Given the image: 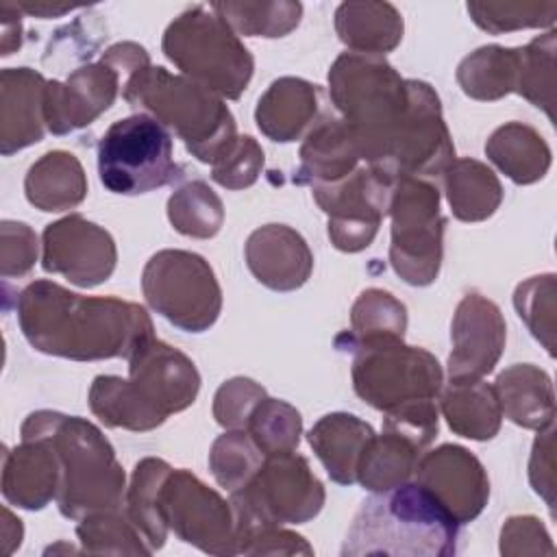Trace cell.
I'll list each match as a JSON object with an SVG mask.
<instances>
[{"label":"cell","instance_id":"52a82bcc","mask_svg":"<svg viewBox=\"0 0 557 557\" xmlns=\"http://www.w3.org/2000/svg\"><path fill=\"white\" fill-rule=\"evenodd\" d=\"M448 200L459 220H483L494 213L500 202V185L496 176L476 161H459L446 176Z\"/></svg>","mask_w":557,"mask_h":557},{"label":"cell","instance_id":"8992f818","mask_svg":"<svg viewBox=\"0 0 557 557\" xmlns=\"http://www.w3.org/2000/svg\"><path fill=\"white\" fill-rule=\"evenodd\" d=\"M372 437V429L348 413L324 416L309 433V442L326 466V472L344 485L355 483L359 461Z\"/></svg>","mask_w":557,"mask_h":557},{"label":"cell","instance_id":"ba28073f","mask_svg":"<svg viewBox=\"0 0 557 557\" xmlns=\"http://www.w3.org/2000/svg\"><path fill=\"white\" fill-rule=\"evenodd\" d=\"M35 440L44 442V453L39 457L35 472H26V466L13 453H7L4 457L2 494L7 500L24 509H41L54 496V481L59 474L57 472L59 457L50 453L44 437H35Z\"/></svg>","mask_w":557,"mask_h":557},{"label":"cell","instance_id":"9c48e42d","mask_svg":"<svg viewBox=\"0 0 557 557\" xmlns=\"http://www.w3.org/2000/svg\"><path fill=\"white\" fill-rule=\"evenodd\" d=\"M170 466L159 461V459H144L135 468L133 476V490H131V518L137 527L144 529L148 535V542L154 548L163 546L165 540V529L163 520L157 509V485L170 474Z\"/></svg>","mask_w":557,"mask_h":557},{"label":"cell","instance_id":"5b68a950","mask_svg":"<svg viewBox=\"0 0 557 557\" xmlns=\"http://www.w3.org/2000/svg\"><path fill=\"white\" fill-rule=\"evenodd\" d=\"M481 337H505V324L494 302L479 294H468L461 300L453 324L455 350L448 359L453 383L474 381L481 374L492 372L498 357L479 344Z\"/></svg>","mask_w":557,"mask_h":557},{"label":"cell","instance_id":"3957f363","mask_svg":"<svg viewBox=\"0 0 557 557\" xmlns=\"http://www.w3.org/2000/svg\"><path fill=\"white\" fill-rule=\"evenodd\" d=\"M100 183L122 196L148 194L181 176L172 157V135L148 113L113 122L98 144Z\"/></svg>","mask_w":557,"mask_h":557},{"label":"cell","instance_id":"7a4b0ae2","mask_svg":"<svg viewBox=\"0 0 557 557\" xmlns=\"http://www.w3.org/2000/svg\"><path fill=\"white\" fill-rule=\"evenodd\" d=\"M457 518L424 485L398 483L366 498L342 555H455Z\"/></svg>","mask_w":557,"mask_h":557},{"label":"cell","instance_id":"277c9868","mask_svg":"<svg viewBox=\"0 0 557 557\" xmlns=\"http://www.w3.org/2000/svg\"><path fill=\"white\" fill-rule=\"evenodd\" d=\"M148 302L183 331L200 333L220 313V287L202 257L183 250L154 255L144 270Z\"/></svg>","mask_w":557,"mask_h":557},{"label":"cell","instance_id":"6da1fadb","mask_svg":"<svg viewBox=\"0 0 557 557\" xmlns=\"http://www.w3.org/2000/svg\"><path fill=\"white\" fill-rule=\"evenodd\" d=\"M20 326L41 352L70 359L133 357L148 339L152 324L137 305L115 298H83L63 287L37 281L20 294Z\"/></svg>","mask_w":557,"mask_h":557}]
</instances>
